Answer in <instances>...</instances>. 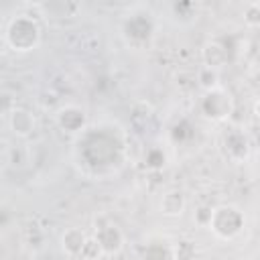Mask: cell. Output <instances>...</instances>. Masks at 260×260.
Instances as JSON below:
<instances>
[{
    "label": "cell",
    "mask_w": 260,
    "mask_h": 260,
    "mask_svg": "<svg viewBox=\"0 0 260 260\" xmlns=\"http://www.w3.org/2000/svg\"><path fill=\"white\" fill-rule=\"evenodd\" d=\"M4 41L14 53H30L41 43V26L32 16H14L4 28Z\"/></svg>",
    "instance_id": "6da1fadb"
},
{
    "label": "cell",
    "mask_w": 260,
    "mask_h": 260,
    "mask_svg": "<svg viewBox=\"0 0 260 260\" xmlns=\"http://www.w3.org/2000/svg\"><path fill=\"white\" fill-rule=\"evenodd\" d=\"M246 225L244 211L232 203H223L213 207V217L209 223V230L219 238V240H234L242 234Z\"/></svg>",
    "instance_id": "7a4b0ae2"
},
{
    "label": "cell",
    "mask_w": 260,
    "mask_h": 260,
    "mask_svg": "<svg viewBox=\"0 0 260 260\" xmlns=\"http://www.w3.org/2000/svg\"><path fill=\"white\" fill-rule=\"evenodd\" d=\"M199 112L209 122H223L234 112V98L221 85L209 91H203V98L199 100Z\"/></svg>",
    "instance_id": "3957f363"
},
{
    "label": "cell",
    "mask_w": 260,
    "mask_h": 260,
    "mask_svg": "<svg viewBox=\"0 0 260 260\" xmlns=\"http://www.w3.org/2000/svg\"><path fill=\"white\" fill-rule=\"evenodd\" d=\"M122 35L134 47L148 45L154 37V20L148 12H132L122 22Z\"/></svg>",
    "instance_id": "277c9868"
},
{
    "label": "cell",
    "mask_w": 260,
    "mask_h": 260,
    "mask_svg": "<svg viewBox=\"0 0 260 260\" xmlns=\"http://www.w3.org/2000/svg\"><path fill=\"white\" fill-rule=\"evenodd\" d=\"M55 122L67 134H83L87 130V114H85V110L79 108V106H73V104L61 106L57 110V114H55Z\"/></svg>",
    "instance_id": "5b68a950"
},
{
    "label": "cell",
    "mask_w": 260,
    "mask_h": 260,
    "mask_svg": "<svg viewBox=\"0 0 260 260\" xmlns=\"http://www.w3.org/2000/svg\"><path fill=\"white\" fill-rule=\"evenodd\" d=\"M93 238L98 240V244L102 246L106 256H116L124 250L126 238L124 232L114 223V221H106V223H98L95 225V234Z\"/></svg>",
    "instance_id": "8992f818"
},
{
    "label": "cell",
    "mask_w": 260,
    "mask_h": 260,
    "mask_svg": "<svg viewBox=\"0 0 260 260\" xmlns=\"http://www.w3.org/2000/svg\"><path fill=\"white\" fill-rule=\"evenodd\" d=\"M87 234L81 228H67L61 234V250L67 258H81L83 246L87 242Z\"/></svg>",
    "instance_id": "52a82bcc"
},
{
    "label": "cell",
    "mask_w": 260,
    "mask_h": 260,
    "mask_svg": "<svg viewBox=\"0 0 260 260\" xmlns=\"http://www.w3.org/2000/svg\"><path fill=\"white\" fill-rule=\"evenodd\" d=\"M223 150L232 160H244L250 152V140L242 130H232L223 136Z\"/></svg>",
    "instance_id": "ba28073f"
},
{
    "label": "cell",
    "mask_w": 260,
    "mask_h": 260,
    "mask_svg": "<svg viewBox=\"0 0 260 260\" xmlns=\"http://www.w3.org/2000/svg\"><path fill=\"white\" fill-rule=\"evenodd\" d=\"M8 126L16 136H30L35 132V116L24 108H12L8 114Z\"/></svg>",
    "instance_id": "9c48e42d"
},
{
    "label": "cell",
    "mask_w": 260,
    "mask_h": 260,
    "mask_svg": "<svg viewBox=\"0 0 260 260\" xmlns=\"http://www.w3.org/2000/svg\"><path fill=\"white\" fill-rule=\"evenodd\" d=\"M201 55H203V65H205V67H211V69H219V67H223V65L232 59L228 45L221 43V41H211V43H207V45L203 47V53H201Z\"/></svg>",
    "instance_id": "30bf717a"
},
{
    "label": "cell",
    "mask_w": 260,
    "mask_h": 260,
    "mask_svg": "<svg viewBox=\"0 0 260 260\" xmlns=\"http://www.w3.org/2000/svg\"><path fill=\"white\" fill-rule=\"evenodd\" d=\"M138 260H177L175 246L162 240H150L140 248Z\"/></svg>",
    "instance_id": "8fae6325"
},
{
    "label": "cell",
    "mask_w": 260,
    "mask_h": 260,
    "mask_svg": "<svg viewBox=\"0 0 260 260\" xmlns=\"http://www.w3.org/2000/svg\"><path fill=\"white\" fill-rule=\"evenodd\" d=\"M187 207V197L179 189H171L160 197V211L167 217H179Z\"/></svg>",
    "instance_id": "7c38bea8"
},
{
    "label": "cell",
    "mask_w": 260,
    "mask_h": 260,
    "mask_svg": "<svg viewBox=\"0 0 260 260\" xmlns=\"http://www.w3.org/2000/svg\"><path fill=\"white\" fill-rule=\"evenodd\" d=\"M197 81L203 87V91H209L213 87H219V73H217V69H211V67L203 65L197 73Z\"/></svg>",
    "instance_id": "4fadbf2b"
},
{
    "label": "cell",
    "mask_w": 260,
    "mask_h": 260,
    "mask_svg": "<svg viewBox=\"0 0 260 260\" xmlns=\"http://www.w3.org/2000/svg\"><path fill=\"white\" fill-rule=\"evenodd\" d=\"M165 162H167V154H165V150H162V148L152 146V148H148V150H146V154H144V165H146L148 169L158 171V169H162V167H165Z\"/></svg>",
    "instance_id": "5bb4252c"
},
{
    "label": "cell",
    "mask_w": 260,
    "mask_h": 260,
    "mask_svg": "<svg viewBox=\"0 0 260 260\" xmlns=\"http://www.w3.org/2000/svg\"><path fill=\"white\" fill-rule=\"evenodd\" d=\"M106 254H104V250H102V246L98 244V240L91 236V238H87V242H85V246H83V252H81V260H100V258H104Z\"/></svg>",
    "instance_id": "9a60e30c"
},
{
    "label": "cell",
    "mask_w": 260,
    "mask_h": 260,
    "mask_svg": "<svg viewBox=\"0 0 260 260\" xmlns=\"http://www.w3.org/2000/svg\"><path fill=\"white\" fill-rule=\"evenodd\" d=\"M244 22L248 26H258L260 24V4H256V2L246 4V8H244Z\"/></svg>",
    "instance_id": "2e32d148"
},
{
    "label": "cell",
    "mask_w": 260,
    "mask_h": 260,
    "mask_svg": "<svg viewBox=\"0 0 260 260\" xmlns=\"http://www.w3.org/2000/svg\"><path fill=\"white\" fill-rule=\"evenodd\" d=\"M211 217H213V207H211V205H199V207H197V211H195V223H197V225L209 228Z\"/></svg>",
    "instance_id": "e0dca14e"
},
{
    "label": "cell",
    "mask_w": 260,
    "mask_h": 260,
    "mask_svg": "<svg viewBox=\"0 0 260 260\" xmlns=\"http://www.w3.org/2000/svg\"><path fill=\"white\" fill-rule=\"evenodd\" d=\"M173 246H175V256H177V260H191V256L195 254L193 244L187 242V240H183V242H179V244H173Z\"/></svg>",
    "instance_id": "ac0fdd59"
},
{
    "label": "cell",
    "mask_w": 260,
    "mask_h": 260,
    "mask_svg": "<svg viewBox=\"0 0 260 260\" xmlns=\"http://www.w3.org/2000/svg\"><path fill=\"white\" fill-rule=\"evenodd\" d=\"M254 114H256V118H260V98H256V102H254Z\"/></svg>",
    "instance_id": "d6986e66"
}]
</instances>
